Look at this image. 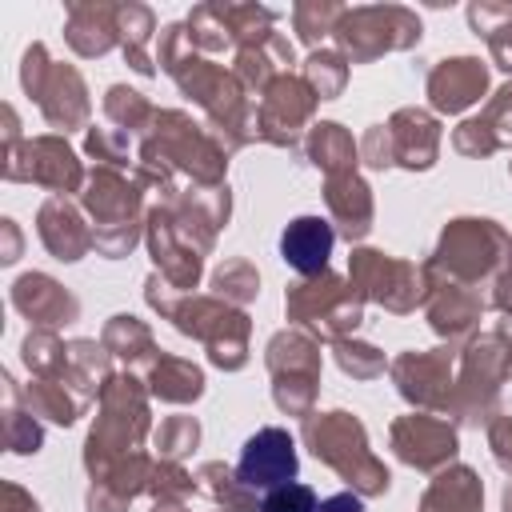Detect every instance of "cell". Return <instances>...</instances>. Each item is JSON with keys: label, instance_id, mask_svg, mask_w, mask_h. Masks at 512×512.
<instances>
[{"label": "cell", "instance_id": "cell-1", "mask_svg": "<svg viewBox=\"0 0 512 512\" xmlns=\"http://www.w3.org/2000/svg\"><path fill=\"white\" fill-rule=\"evenodd\" d=\"M300 472V456H296V440L284 428H260L256 436H248V444L240 448L236 460V480L248 488H280L288 480H296Z\"/></svg>", "mask_w": 512, "mask_h": 512}, {"label": "cell", "instance_id": "cell-2", "mask_svg": "<svg viewBox=\"0 0 512 512\" xmlns=\"http://www.w3.org/2000/svg\"><path fill=\"white\" fill-rule=\"evenodd\" d=\"M332 244H336V232L324 216H296L280 236V256L288 260V268L312 276L328 268Z\"/></svg>", "mask_w": 512, "mask_h": 512}, {"label": "cell", "instance_id": "cell-3", "mask_svg": "<svg viewBox=\"0 0 512 512\" xmlns=\"http://www.w3.org/2000/svg\"><path fill=\"white\" fill-rule=\"evenodd\" d=\"M260 512H316V492L300 480H288L264 496Z\"/></svg>", "mask_w": 512, "mask_h": 512}, {"label": "cell", "instance_id": "cell-4", "mask_svg": "<svg viewBox=\"0 0 512 512\" xmlns=\"http://www.w3.org/2000/svg\"><path fill=\"white\" fill-rule=\"evenodd\" d=\"M316 512H364V500H360V496H352V492H336V496L320 500V504H316Z\"/></svg>", "mask_w": 512, "mask_h": 512}]
</instances>
